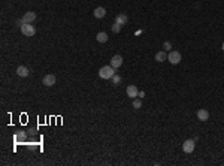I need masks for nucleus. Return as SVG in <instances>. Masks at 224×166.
I'll return each instance as SVG.
<instances>
[{
  "mask_svg": "<svg viewBox=\"0 0 224 166\" xmlns=\"http://www.w3.org/2000/svg\"><path fill=\"white\" fill-rule=\"evenodd\" d=\"M115 75V69L112 66H103L99 69V76L103 79H112V76Z\"/></svg>",
  "mask_w": 224,
  "mask_h": 166,
  "instance_id": "f257e3e1",
  "label": "nucleus"
},
{
  "mask_svg": "<svg viewBox=\"0 0 224 166\" xmlns=\"http://www.w3.org/2000/svg\"><path fill=\"white\" fill-rule=\"evenodd\" d=\"M21 33L24 36H35L36 33V29L33 24H22L21 26Z\"/></svg>",
  "mask_w": 224,
  "mask_h": 166,
  "instance_id": "f03ea898",
  "label": "nucleus"
},
{
  "mask_svg": "<svg viewBox=\"0 0 224 166\" xmlns=\"http://www.w3.org/2000/svg\"><path fill=\"white\" fill-rule=\"evenodd\" d=\"M35 20H36V14H35V12H26V14L22 15L20 24H31Z\"/></svg>",
  "mask_w": 224,
  "mask_h": 166,
  "instance_id": "7ed1b4c3",
  "label": "nucleus"
},
{
  "mask_svg": "<svg viewBox=\"0 0 224 166\" xmlns=\"http://www.w3.org/2000/svg\"><path fill=\"white\" fill-rule=\"evenodd\" d=\"M167 60L170 61L172 64H179L181 63V53L178 51H170L167 55Z\"/></svg>",
  "mask_w": 224,
  "mask_h": 166,
  "instance_id": "20e7f679",
  "label": "nucleus"
},
{
  "mask_svg": "<svg viewBox=\"0 0 224 166\" xmlns=\"http://www.w3.org/2000/svg\"><path fill=\"white\" fill-rule=\"evenodd\" d=\"M194 139H187L185 142L182 144V150H184V153H187V154H190V153H193L194 151Z\"/></svg>",
  "mask_w": 224,
  "mask_h": 166,
  "instance_id": "39448f33",
  "label": "nucleus"
},
{
  "mask_svg": "<svg viewBox=\"0 0 224 166\" xmlns=\"http://www.w3.org/2000/svg\"><path fill=\"white\" fill-rule=\"evenodd\" d=\"M55 81H57L55 75H52V74H48V75L44 76V81H42V83H44L46 87H52V85L55 84Z\"/></svg>",
  "mask_w": 224,
  "mask_h": 166,
  "instance_id": "423d86ee",
  "label": "nucleus"
},
{
  "mask_svg": "<svg viewBox=\"0 0 224 166\" xmlns=\"http://www.w3.org/2000/svg\"><path fill=\"white\" fill-rule=\"evenodd\" d=\"M126 91H127V96L132 97V99H136L138 97V94H139V90H138L136 85H128Z\"/></svg>",
  "mask_w": 224,
  "mask_h": 166,
  "instance_id": "0eeeda50",
  "label": "nucleus"
},
{
  "mask_svg": "<svg viewBox=\"0 0 224 166\" xmlns=\"http://www.w3.org/2000/svg\"><path fill=\"white\" fill-rule=\"evenodd\" d=\"M121 64H123V57L121 55H114L111 59V66L114 69H118Z\"/></svg>",
  "mask_w": 224,
  "mask_h": 166,
  "instance_id": "6e6552de",
  "label": "nucleus"
},
{
  "mask_svg": "<svg viewBox=\"0 0 224 166\" xmlns=\"http://www.w3.org/2000/svg\"><path fill=\"white\" fill-rule=\"evenodd\" d=\"M197 118L200 121H208L209 120V111L208 109H199L197 111Z\"/></svg>",
  "mask_w": 224,
  "mask_h": 166,
  "instance_id": "1a4fd4ad",
  "label": "nucleus"
},
{
  "mask_svg": "<svg viewBox=\"0 0 224 166\" xmlns=\"http://www.w3.org/2000/svg\"><path fill=\"white\" fill-rule=\"evenodd\" d=\"M127 21H128V18H127L126 14H119V15H117V18H115V23H118L119 26L127 24Z\"/></svg>",
  "mask_w": 224,
  "mask_h": 166,
  "instance_id": "9d476101",
  "label": "nucleus"
},
{
  "mask_svg": "<svg viewBox=\"0 0 224 166\" xmlns=\"http://www.w3.org/2000/svg\"><path fill=\"white\" fill-rule=\"evenodd\" d=\"M156 60L158 61V63H163L164 60H167V54H166V51H158V53L156 54Z\"/></svg>",
  "mask_w": 224,
  "mask_h": 166,
  "instance_id": "9b49d317",
  "label": "nucleus"
},
{
  "mask_svg": "<svg viewBox=\"0 0 224 166\" xmlns=\"http://www.w3.org/2000/svg\"><path fill=\"white\" fill-rule=\"evenodd\" d=\"M93 15L96 17V18H103L106 15V11H105V8H96L94 12H93Z\"/></svg>",
  "mask_w": 224,
  "mask_h": 166,
  "instance_id": "f8f14e48",
  "label": "nucleus"
},
{
  "mask_svg": "<svg viewBox=\"0 0 224 166\" xmlns=\"http://www.w3.org/2000/svg\"><path fill=\"white\" fill-rule=\"evenodd\" d=\"M96 39H97V42L105 44V42L108 40V35H106L105 31H100V33H97V35H96Z\"/></svg>",
  "mask_w": 224,
  "mask_h": 166,
  "instance_id": "ddd939ff",
  "label": "nucleus"
},
{
  "mask_svg": "<svg viewBox=\"0 0 224 166\" xmlns=\"http://www.w3.org/2000/svg\"><path fill=\"white\" fill-rule=\"evenodd\" d=\"M16 74L22 78H26V76H29V69L26 68V66H20V68L16 69Z\"/></svg>",
  "mask_w": 224,
  "mask_h": 166,
  "instance_id": "4468645a",
  "label": "nucleus"
},
{
  "mask_svg": "<svg viewBox=\"0 0 224 166\" xmlns=\"http://www.w3.org/2000/svg\"><path fill=\"white\" fill-rule=\"evenodd\" d=\"M133 108L134 109H141L142 108V100L141 99H134L133 100Z\"/></svg>",
  "mask_w": 224,
  "mask_h": 166,
  "instance_id": "2eb2a0df",
  "label": "nucleus"
},
{
  "mask_svg": "<svg viewBox=\"0 0 224 166\" xmlns=\"http://www.w3.org/2000/svg\"><path fill=\"white\" fill-rule=\"evenodd\" d=\"M119 30H121V26H119L118 23H114V26H112V31H114V33H119Z\"/></svg>",
  "mask_w": 224,
  "mask_h": 166,
  "instance_id": "dca6fc26",
  "label": "nucleus"
},
{
  "mask_svg": "<svg viewBox=\"0 0 224 166\" xmlns=\"http://www.w3.org/2000/svg\"><path fill=\"white\" fill-rule=\"evenodd\" d=\"M119 81H121V76H119V75H114V76H112V83L115 84V85H118Z\"/></svg>",
  "mask_w": 224,
  "mask_h": 166,
  "instance_id": "f3484780",
  "label": "nucleus"
},
{
  "mask_svg": "<svg viewBox=\"0 0 224 166\" xmlns=\"http://www.w3.org/2000/svg\"><path fill=\"white\" fill-rule=\"evenodd\" d=\"M163 48H164V51H170L172 44H170V42H167V40H166V42L163 44Z\"/></svg>",
  "mask_w": 224,
  "mask_h": 166,
  "instance_id": "a211bd4d",
  "label": "nucleus"
},
{
  "mask_svg": "<svg viewBox=\"0 0 224 166\" xmlns=\"http://www.w3.org/2000/svg\"><path fill=\"white\" fill-rule=\"evenodd\" d=\"M143 96H145V93H143V91H139V94H138V97H139V99H142V97H143Z\"/></svg>",
  "mask_w": 224,
  "mask_h": 166,
  "instance_id": "6ab92c4d",
  "label": "nucleus"
},
{
  "mask_svg": "<svg viewBox=\"0 0 224 166\" xmlns=\"http://www.w3.org/2000/svg\"><path fill=\"white\" fill-rule=\"evenodd\" d=\"M221 48H223V51H224V44H223V46H221Z\"/></svg>",
  "mask_w": 224,
  "mask_h": 166,
  "instance_id": "aec40b11",
  "label": "nucleus"
}]
</instances>
